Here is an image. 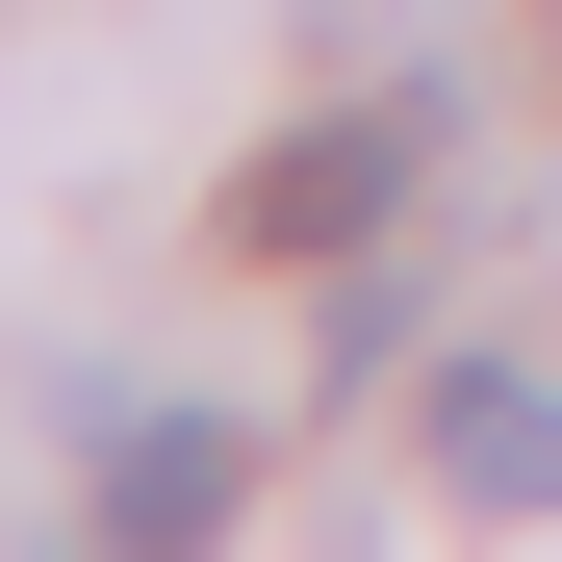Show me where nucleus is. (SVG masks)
Returning a JSON list of instances; mask_svg holds the SVG:
<instances>
[{
    "instance_id": "3",
    "label": "nucleus",
    "mask_w": 562,
    "mask_h": 562,
    "mask_svg": "<svg viewBox=\"0 0 562 562\" xmlns=\"http://www.w3.org/2000/svg\"><path fill=\"white\" fill-rule=\"evenodd\" d=\"M231 486H256L231 409H128L103 460H77V512H103V537H231Z\"/></svg>"
},
{
    "instance_id": "1",
    "label": "nucleus",
    "mask_w": 562,
    "mask_h": 562,
    "mask_svg": "<svg viewBox=\"0 0 562 562\" xmlns=\"http://www.w3.org/2000/svg\"><path fill=\"white\" fill-rule=\"evenodd\" d=\"M409 179H435V77H409V103L281 128V154L231 179V231H256V256H384V205H409Z\"/></svg>"
},
{
    "instance_id": "2",
    "label": "nucleus",
    "mask_w": 562,
    "mask_h": 562,
    "mask_svg": "<svg viewBox=\"0 0 562 562\" xmlns=\"http://www.w3.org/2000/svg\"><path fill=\"white\" fill-rule=\"evenodd\" d=\"M435 486L460 512H562V384L537 358H435Z\"/></svg>"
}]
</instances>
